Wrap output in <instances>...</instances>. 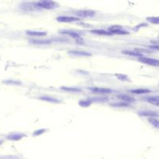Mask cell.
<instances>
[{"mask_svg":"<svg viewBox=\"0 0 159 159\" xmlns=\"http://www.w3.org/2000/svg\"><path fill=\"white\" fill-rule=\"evenodd\" d=\"M36 6L39 8L45 9H53L59 7V4L57 2L50 0H44L36 2Z\"/></svg>","mask_w":159,"mask_h":159,"instance_id":"1","label":"cell"},{"mask_svg":"<svg viewBox=\"0 0 159 159\" xmlns=\"http://www.w3.org/2000/svg\"><path fill=\"white\" fill-rule=\"evenodd\" d=\"M138 61L141 63L146 64L148 65L155 66V67H159V60L155 59V58H151L148 57H144L138 58Z\"/></svg>","mask_w":159,"mask_h":159,"instance_id":"2","label":"cell"},{"mask_svg":"<svg viewBox=\"0 0 159 159\" xmlns=\"http://www.w3.org/2000/svg\"><path fill=\"white\" fill-rule=\"evenodd\" d=\"M78 17H82V18H90V17H95V12L92 10H88V9H84V10H78L75 12Z\"/></svg>","mask_w":159,"mask_h":159,"instance_id":"3","label":"cell"},{"mask_svg":"<svg viewBox=\"0 0 159 159\" xmlns=\"http://www.w3.org/2000/svg\"><path fill=\"white\" fill-rule=\"evenodd\" d=\"M108 31L113 34V33H116V34H128L129 32L125 30L124 29H122V27H120L119 25H114V26H111L108 27Z\"/></svg>","mask_w":159,"mask_h":159,"instance_id":"4","label":"cell"},{"mask_svg":"<svg viewBox=\"0 0 159 159\" xmlns=\"http://www.w3.org/2000/svg\"><path fill=\"white\" fill-rule=\"evenodd\" d=\"M138 114L141 116H147V117H150V118H158V117H159L158 113L156 112V111H153V110H143V111H140Z\"/></svg>","mask_w":159,"mask_h":159,"instance_id":"5","label":"cell"},{"mask_svg":"<svg viewBox=\"0 0 159 159\" xmlns=\"http://www.w3.org/2000/svg\"><path fill=\"white\" fill-rule=\"evenodd\" d=\"M56 20L61 23H72V22H77V21L81 20V19L78 17H66V16H62V17H58L56 18Z\"/></svg>","mask_w":159,"mask_h":159,"instance_id":"6","label":"cell"},{"mask_svg":"<svg viewBox=\"0 0 159 159\" xmlns=\"http://www.w3.org/2000/svg\"><path fill=\"white\" fill-rule=\"evenodd\" d=\"M26 137V134H23V133H12L11 134H9L7 136V140L12 141H18Z\"/></svg>","mask_w":159,"mask_h":159,"instance_id":"7","label":"cell"},{"mask_svg":"<svg viewBox=\"0 0 159 159\" xmlns=\"http://www.w3.org/2000/svg\"><path fill=\"white\" fill-rule=\"evenodd\" d=\"M68 54L73 55V56H77V57H90V56H91V54L89 53V52L78 51V50H71V51H69Z\"/></svg>","mask_w":159,"mask_h":159,"instance_id":"8","label":"cell"},{"mask_svg":"<svg viewBox=\"0 0 159 159\" xmlns=\"http://www.w3.org/2000/svg\"><path fill=\"white\" fill-rule=\"evenodd\" d=\"M60 33H62V34H66V35H69V36H70V37L74 39L75 41H77V42H80L81 41H82V38H81V35L79 34L78 33H77V32H74V31L62 30V31H60Z\"/></svg>","mask_w":159,"mask_h":159,"instance_id":"9","label":"cell"},{"mask_svg":"<svg viewBox=\"0 0 159 159\" xmlns=\"http://www.w3.org/2000/svg\"><path fill=\"white\" fill-rule=\"evenodd\" d=\"M90 89H91L92 92H97V93H101V94H108V93H111V92H113L111 89L102 88V87H94V88H90Z\"/></svg>","mask_w":159,"mask_h":159,"instance_id":"10","label":"cell"},{"mask_svg":"<svg viewBox=\"0 0 159 159\" xmlns=\"http://www.w3.org/2000/svg\"><path fill=\"white\" fill-rule=\"evenodd\" d=\"M27 35L31 37H45L47 35V33L45 31H37V30H28L26 32Z\"/></svg>","mask_w":159,"mask_h":159,"instance_id":"11","label":"cell"},{"mask_svg":"<svg viewBox=\"0 0 159 159\" xmlns=\"http://www.w3.org/2000/svg\"><path fill=\"white\" fill-rule=\"evenodd\" d=\"M119 99H122V101L126 102H135V99L132 96H129V95H126V94H120V95H118L117 96Z\"/></svg>","mask_w":159,"mask_h":159,"instance_id":"12","label":"cell"},{"mask_svg":"<svg viewBox=\"0 0 159 159\" xmlns=\"http://www.w3.org/2000/svg\"><path fill=\"white\" fill-rule=\"evenodd\" d=\"M122 53L123 54L129 55V56H132V57H136L140 58V57H143V54L141 53H139L136 51H129V50H126V51H122Z\"/></svg>","mask_w":159,"mask_h":159,"instance_id":"13","label":"cell"},{"mask_svg":"<svg viewBox=\"0 0 159 159\" xmlns=\"http://www.w3.org/2000/svg\"><path fill=\"white\" fill-rule=\"evenodd\" d=\"M91 33L97 35H102V36H112V33L108 30H93L91 31Z\"/></svg>","mask_w":159,"mask_h":159,"instance_id":"14","label":"cell"},{"mask_svg":"<svg viewBox=\"0 0 159 159\" xmlns=\"http://www.w3.org/2000/svg\"><path fill=\"white\" fill-rule=\"evenodd\" d=\"M151 91L148 89H136L130 90V92L136 94V95H141V94H146L151 92Z\"/></svg>","mask_w":159,"mask_h":159,"instance_id":"15","label":"cell"},{"mask_svg":"<svg viewBox=\"0 0 159 159\" xmlns=\"http://www.w3.org/2000/svg\"><path fill=\"white\" fill-rule=\"evenodd\" d=\"M147 101L155 106H159V96H152L147 98Z\"/></svg>","mask_w":159,"mask_h":159,"instance_id":"16","label":"cell"},{"mask_svg":"<svg viewBox=\"0 0 159 159\" xmlns=\"http://www.w3.org/2000/svg\"><path fill=\"white\" fill-rule=\"evenodd\" d=\"M31 42L34 44H49L52 41L48 40H31Z\"/></svg>","mask_w":159,"mask_h":159,"instance_id":"17","label":"cell"},{"mask_svg":"<svg viewBox=\"0 0 159 159\" xmlns=\"http://www.w3.org/2000/svg\"><path fill=\"white\" fill-rule=\"evenodd\" d=\"M39 99L41 100H43V101H46V102H60L59 100H58L57 99L52 98V97H50V96H41Z\"/></svg>","mask_w":159,"mask_h":159,"instance_id":"18","label":"cell"},{"mask_svg":"<svg viewBox=\"0 0 159 159\" xmlns=\"http://www.w3.org/2000/svg\"><path fill=\"white\" fill-rule=\"evenodd\" d=\"M148 122L155 128L159 129V119L158 118H148Z\"/></svg>","mask_w":159,"mask_h":159,"instance_id":"19","label":"cell"},{"mask_svg":"<svg viewBox=\"0 0 159 159\" xmlns=\"http://www.w3.org/2000/svg\"><path fill=\"white\" fill-rule=\"evenodd\" d=\"M147 20L152 24H159V17H147Z\"/></svg>","mask_w":159,"mask_h":159,"instance_id":"20","label":"cell"},{"mask_svg":"<svg viewBox=\"0 0 159 159\" xmlns=\"http://www.w3.org/2000/svg\"><path fill=\"white\" fill-rule=\"evenodd\" d=\"M62 90H64V91H67V92H81V89L76 88V87H62Z\"/></svg>","mask_w":159,"mask_h":159,"instance_id":"21","label":"cell"},{"mask_svg":"<svg viewBox=\"0 0 159 159\" xmlns=\"http://www.w3.org/2000/svg\"><path fill=\"white\" fill-rule=\"evenodd\" d=\"M91 103H92V101H91V100H88V99L81 100V101L79 102V105L83 106V107H88V106H91Z\"/></svg>","mask_w":159,"mask_h":159,"instance_id":"22","label":"cell"},{"mask_svg":"<svg viewBox=\"0 0 159 159\" xmlns=\"http://www.w3.org/2000/svg\"><path fill=\"white\" fill-rule=\"evenodd\" d=\"M116 76L117 77L118 79H119L120 81H127L129 80L128 76L126 75H122V74H116Z\"/></svg>","mask_w":159,"mask_h":159,"instance_id":"23","label":"cell"},{"mask_svg":"<svg viewBox=\"0 0 159 159\" xmlns=\"http://www.w3.org/2000/svg\"><path fill=\"white\" fill-rule=\"evenodd\" d=\"M0 159H21V158L16 155H3L0 156Z\"/></svg>","mask_w":159,"mask_h":159,"instance_id":"24","label":"cell"},{"mask_svg":"<svg viewBox=\"0 0 159 159\" xmlns=\"http://www.w3.org/2000/svg\"><path fill=\"white\" fill-rule=\"evenodd\" d=\"M45 132V129H40V130H37V131H34L33 133V135L34 136H39Z\"/></svg>","mask_w":159,"mask_h":159,"instance_id":"25","label":"cell"},{"mask_svg":"<svg viewBox=\"0 0 159 159\" xmlns=\"http://www.w3.org/2000/svg\"><path fill=\"white\" fill-rule=\"evenodd\" d=\"M112 106H121V107H127L128 105L123 102H117V103H112Z\"/></svg>","mask_w":159,"mask_h":159,"instance_id":"26","label":"cell"},{"mask_svg":"<svg viewBox=\"0 0 159 159\" xmlns=\"http://www.w3.org/2000/svg\"><path fill=\"white\" fill-rule=\"evenodd\" d=\"M4 83L6 84H16V85H18V84H21L20 82H17V81H13V80H6L5 81Z\"/></svg>","mask_w":159,"mask_h":159,"instance_id":"27","label":"cell"},{"mask_svg":"<svg viewBox=\"0 0 159 159\" xmlns=\"http://www.w3.org/2000/svg\"><path fill=\"white\" fill-rule=\"evenodd\" d=\"M149 47H150V48H151V49L158 50V51H159V45L158 44L151 45V46H149Z\"/></svg>","mask_w":159,"mask_h":159,"instance_id":"28","label":"cell"},{"mask_svg":"<svg viewBox=\"0 0 159 159\" xmlns=\"http://www.w3.org/2000/svg\"><path fill=\"white\" fill-rule=\"evenodd\" d=\"M2 142H3V141H0V145L2 144Z\"/></svg>","mask_w":159,"mask_h":159,"instance_id":"29","label":"cell"},{"mask_svg":"<svg viewBox=\"0 0 159 159\" xmlns=\"http://www.w3.org/2000/svg\"><path fill=\"white\" fill-rule=\"evenodd\" d=\"M158 86H159V83H158Z\"/></svg>","mask_w":159,"mask_h":159,"instance_id":"30","label":"cell"}]
</instances>
